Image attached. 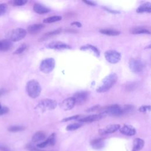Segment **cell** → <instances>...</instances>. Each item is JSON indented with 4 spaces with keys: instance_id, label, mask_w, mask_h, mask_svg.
<instances>
[{
    "instance_id": "obj_21",
    "label": "cell",
    "mask_w": 151,
    "mask_h": 151,
    "mask_svg": "<svg viewBox=\"0 0 151 151\" xmlns=\"http://www.w3.org/2000/svg\"><path fill=\"white\" fill-rule=\"evenodd\" d=\"M151 4L150 2H145L144 4H141L136 9V12L138 13H143V12H151Z\"/></svg>"
},
{
    "instance_id": "obj_34",
    "label": "cell",
    "mask_w": 151,
    "mask_h": 151,
    "mask_svg": "<svg viewBox=\"0 0 151 151\" xmlns=\"http://www.w3.org/2000/svg\"><path fill=\"white\" fill-rule=\"evenodd\" d=\"M150 109V106H142L139 107V110L140 112L145 113V112H147V111H149Z\"/></svg>"
},
{
    "instance_id": "obj_14",
    "label": "cell",
    "mask_w": 151,
    "mask_h": 151,
    "mask_svg": "<svg viewBox=\"0 0 151 151\" xmlns=\"http://www.w3.org/2000/svg\"><path fill=\"white\" fill-rule=\"evenodd\" d=\"M104 115L101 113L100 114H92L88 116H87L86 117H83L82 119H80L78 120V121L80 123H88V122H93L95 121H97L99 120H100L103 117Z\"/></svg>"
},
{
    "instance_id": "obj_7",
    "label": "cell",
    "mask_w": 151,
    "mask_h": 151,
    "mask_svg": "<svg viewBox=\"0 0 151 151\" xmlns=\"http://www.w3.org/2000/svg\"><path fill=\"white\" fill-rule=\"evenodd\" d=\"M104 56L106 60L111 64L117 63L121 59V54L116 50H108L105 52Z\"/></svg>"
},
{
    "instance_id": "obj_39",
    "label": "cell",
    "mask_w": 151,
    "mask_h": 151,
    "mask_svg": "<svg viewBox=\"0 0 151 151\" xmlns=\"http://www.w3.org/2000/svg\"><path fill=\"white\" fill-rule=\"evenodd\" d=\"M71 25H77L78 27H81V23H80V22H73V23L71 24Z\"/></svg>"
},
{
    "instance_id": "obj_16",
    "label": "cell",
    "mask_w": 151,
    "mask_h": 151,
    "mask_svg": "<svg viewBox=\"0 0 151 151\" xmlns=\"http://www.w3.org/2000/svg\"><path fill=\"white\" fill-rule=\"evenodd\" d=\"M33 9L36 13H38L39 14L48 13L50 11V9L49 8L40 4H35L34 5Z\"/></svg>"
},
{
    "instance_id": "obj_33",
    "label": "cell",
    "mask_w": 151,
    "mask_h": 151,
    "mask_svg": "<svg viewBox=\"0 0 151 151\" xmlns=\"http://www.w3.org/2000/svg\"><path fill=\"white\" fill-rule=\"evenodd\" d=\"M27 2L25 0H15L13 1V4L15 6H22L25 5Z\"/></svg>"
},
{
    "instance_id": "obj_29",
    "label": "cell",
    "mask_w": 151,
    "mask_h": 151,
    "mask_svg": "<svg viewBox=\"0 0 151 151\" xmlns=\"http://www.w3.org/2000/svg\"><path fill=\"white\" fill-rule=\"evenodd\" d=\"M61 31V28H58L57 29H55V30H54L52 31H50V32H47L46 34H45L43 36V38H47V37H51V36H53V35H55L56 34H59L60 32Z\"/></svg>"
},
{
    "instance_id": "obj_13",
    "label": "cell",
    "mask_w": 151,
    "mask_h": 151,
    "mask_svg": "<svg viewBox=\"0 0 151 151\" xmlns=\"http://www.w3.org/2000/svg\"><path fill=\"white\" fill-rule=\"evenodd\" d=\"M120 132L126 136H132L136 134V129L130 125L125 124L123 127H120Z\"/></svg>"
},
{
    "instance_id": "obj_17",
    "label": "cell",
    "mask_w": 151,
    "mask_h": 151,
    "mask_svg": "<svg viewBox=\"0 0 151 151\" xmlns=\"http://www.w3.org/2000/svg\"><path fill=\"white\" fill-rule=\"evenodd\" d=\"M80 50L83 51H90L97 57H99L100 56V51L98 50V48L96 47L93 46L92 45L87 44V45H83L81 47Z\"/></svg>"
},
{
    "instance_id": "obj_36",
    "label": "cell",
    "mask_w": 151,
    "mask_h": 151,
    "mask_svg": "<svg viewBox=\"0 0 151 151\" xmlns=\"http://www.w3.org/2000/svg\"><path fill=\"white\" fill-rule=\"evenodd\" d=\"M9 111V109L7 107H2L0 108V116L5 114Z\"/></svg>"
},
{
    "instance_id": "obj_9",
    "label": "cell",
    "mask_w": 151,
    "mask_h": 151,
    "mask_svg": "<svg viewBox=\"0 0 151 151\" xmlns=\"http://www.w3.org/2000/svg\"><path fill=\"white\" fill-rule=\"evenodd\" d=\"M73 97L75 100L76 104L78 105L83 104L87 101L88 98V94L85 91H80L75 93Z\"/></svg>"
},
{
    "instance_id": "obj_6",
    "label": "cell",
    "mask_w": 151,
    "mask_h": 151,
    "mask_svg": "<svg viewBox=\"0 0 151 151\" xmlns=\"http://www.w3.org/2000/svg\"><path fill=\"white\" fill-rule=\"evenodd\" d=\"M57 105V103L52 99H45L41 101L37 107L42 111L54 110Z\"/></svg>"
},
{
    "instance_id": "obj_41",
    "label": "cell",
    "mask_w": 151,
    "mask_h": 151,
    "mask_svg": "<svg viewBox=\"0 0 151 151\" xmlns=\"http://www.w3.org/2000/svg\"><path fill=\"white\" fill-rule=\"evenodd\" d=\"M1 104H0V108H1Z\"/></svg>"
},
{
    "instance_id": "obj_15",
    "label": "cell",
    "mask_w": 151,
    "mask_h": 151,
    "mask_svg": "<svg viewBox=\"0 0 151 151\" xmlns=\"http://www.w3.org/2000/svg\"><path fill=\"white\" fill-rule=\"evenodd\" d=\"M44 26L45 25L42 24H33V25H31L28 27L27 31H28V33H29L31 34H35L38 33V32H40L44 27Z\"/></svg>"
},
{
    "instance_id": "obj_20",
    "label": "cell",
    "mask_w": 151,
    "mask_h": 151,
    "mask_svg": "<svg viewBox=\"0 0 151 151\" xmlns=\"http://www.w3.org/2000/svg\"><path fill=\"white\" fill-rule=\"evenodd\" d=\"M45 139V134L42 131H38L36 132L32 137V143H37L44 140Z\"/></svg>"
},
{
    "instance_id": "obj_5",
    "label": "cell",
    "mask_w": 151,
    "mask_h": 151,
    "mask_svg": "<svg viewBox=\"0 0 151 151\" xmlns=\"http://www.w3.org/2000/svg\"><path fill=\"white\" fill-rule=\"evenodd\" d=\"M101 114L104 116L107 114L111 116H120L124 114V112L122 107L117 104H114L105 108Z\"/></svg>"
},
{
    "instance_id": "obj_1",
    "label": "cell",
    "mask_w": 151,
    "mask_h": 151,
    "mask_svg": "<svg viewBox=\"0 0 151 151\" xmlns=\"http://www.w3.org/2000/svg\"><path fill=\"white\" fill-rule=\"evenodd\" d=\"M117 76L116 73H111L107 76L102 80L101 85L97 88V91L99 93H104L110 90L113 85L116 83Z\"/></svg>"
},
{
    "instance_id": "obj_18",
    "label": "cell",
    "mask_w": 151,
    "mask_h": 151,
    "mask_svg": "<svg viewBox=\"0 0 151 151\" xmlns=\"http://www.w3.org/2000/svg\"><path fill=\"white\" fill-rule=\"evenodd\" d=\"M91 145L92 147L94 149H101L104 147L105 145V142L104 140L102 138L100 139H96L91 141Z\"/></svg>"
},
{
    "instance_id": "obj_40",
    "label": "cell",
    "mask_w": 151,
    "mask_h": 151,
    "mask_svg": "<svg viewBox=\"0 0 151 151\" xmlns=\"http://www.w3.org/2000/svg\"><path fill=\"white\" fill-rule=\"evenodd\" d=\"M5 93V90L4 88H1L0 89V96L3 95Z\"/></svg>"
},
{
    "instance_id": "obj_32",
    "label": "cell",
    "mask_w": 151,
    "mask_h": 151,
    "mask_svg": "<svg viewBox=\"0 0 151 151\" xmlns=\"http://www.w3.org/2000/svg\"><path fill=\"white\" fill-rule=\"evenodd\" d=\"M7 9V6L5 4H0V17L4 15Z\"/></svg>"
},
{
    "instance_id": "obj_31",
    "label": "cell",
    "mask_w": 151,
    "mask_h": 151,
    "mask_svg": "<svg viewBox=\"0 0 151 151\" xmlns=\"http://www.w3.org/2000/svg\"><path fill=\"white\" fill-rule=\"evenodd\" d=\"M27 148L29 151H44L37 147L36 145H34L32 143H29L27 145Z\"/></svg>"
},
{
    "instance_id": "obj_4",
    "label": "cell",
    "mask_w": 151,
    "mask_h": 151,
    "mask_svg": "<svg viewBox=\"0 0 151 151\" xmlns=\"http://www.w3.org/2000/svg\"><path fill=\"white\" fill-rule=\"evenodd\" d=\"M55 60L52 58H47L43 60L40 66V70L45 74L51 73L55 67Z\"/></svg>"
},
{
    "instance_id": "obj_37",
    "label": "cell",
    "mask_w": 151,
    "mask_h": 151,
    "mask_svg": "<svg viewBox=\"0 0 151 151\" xmlns=\"http://www.w3.org/2000/svg\"><path fill=\"white\" fill-rule=\"evenodd\" d=\"M99 106H93V107H91V108H89V109H88L87 110H86V111H88V112H90V111H94V110H97L98 108H99Z\"/></svg>"
},
{
    "instance_id": "obj_38",
    "label": "cell",
    "mask_w": 151,
    "mask_h": 151,
    "mask_svg": "<svg viewBox=\"0 0 151 151\" xmlns=\"http://www.w3.org/2000/svg\"><path fill=\"white\" fill-rule=\"evenodd\" d=\"M83 2H84V3H86V4H87V5H91V6H94V5H96L95 3H94V2H92V1H83Z\"/></svg>"
},
{
    "instance_id": "obj_19",
    "label": "cell",
    "mask_w": 151,
    "mask_h": 151,
    "mask_svg": "<svg viewBox=\"0 0 151 151\" xmlns=\"http://www.w3.org/2000/svg\"><path fill=\"white\" fill-rule=\"evenodd\" d=\"M145 145V142L140 138H136L133 141L132 151H140Z\"/></svg>"
},
{
    "instance_id": "obj_30",
    "label": "cell",
    "mask_w": 151,
    "mask_h": 151,
    "mask_svg": "<svg viewBox=\"0 0 151 151\" xmlns=\"http://www.w3.org/2000/svg\"><path fill=\"white\" fill-rule=\"evenodd\" d=\"M27 48V45L25 44H22L20 45L14 52V54H19L23 52Z\"/></svg>"
},
{
    "instance_id": "obj_2",
    "label": "cell",
    "mask_w": 151,
    "mask_h": 151,
    "mask_svg": "<svg viewBox=\"0 0 151 151\" xmlns=\"http://www.w3.org/2000/svg\"><path fill=\"white\" fill-rule=\"evenodd\" d=\"M26 91L30 97L35 99L40 96L41 91V87L37 81L31 80L27 83Z\"/></svg>"
},
{
    "instance_id": "obj_8",
    "label": "cell",
    "mask_w": 151,
    "mask_h": 151,
    "mask_svg": "<svg viewBox=\"0 0 151 151\" xmlns=\"http://www.w3.org/2000/svg\"><path fill=\"white\" fill-rule=\"evenodd\" d=\"M129 65L132 71L134 73H141L144 68L143 63L140 60L136 58L130 59L129 63Z\"/></svg>"
},
{
    "instance_id": "obj_35",
    "label": "cell",
    "mask_w": 151,
    "mask_h": 151,
    "mask_svg": "<svg viewBox=\"0 0 151 151\" xmlns=\"http://www.w3.org/2000/svg\"><path fill=\"white\" fill-rule=\"evenodd\" d=\"M79 117V115H76V116H73L71 117H68L67 118H64V119H63L61 120V122H68L70 120H75V119H77Z\"/></svg>"
},
{
    "instance_id": "obj_25",
    "label": "cell",
    "mask_w": 151,
    "mask_h": 151,
    "mask_svg": "<svg viewBox=\"0 0 151 151\" xmlns=\"http://www.w3.org/2000/svg\"><path fill=\"white\" fill-rule=\"evenodd\" d=\"M62 19V17L61 16H58V15H56V16H52V17H50L48 18H47L45 19H44L43 22L44 23H52L56 21H60Z\"/></svg>"
},
{
    "instance_id": "obj_28",
    "label": "cell",
    "mask_w": 151,
    "mask_h": 151,
    "mask_svg": "<svg viewBox=\"0 0 151 151\" xmlns=\"http://www.w3.org/2000/svg\"><path fill=\"white\" fill-rule=\"evenodd\" d=\"M25 127L21 126H12L8 128V130L11 132H17L24 130Z\"/></svg>"
},
{
    "instance_id": "obj_24",
    "label": "cell",
    "mask_w": 151,
    "mask_h": 151,
    "mask_svg": "<svg viewBox=\"0 0 151 151\" xmlns=\"http://www.w3.org/2000/svg\"><path fill=\"white\" fill-rule=\"evenodd\" d=\"M100 32L103 34L107 35H110V36H116L120 34V32L115 29H108V28H104L101 29L100 30Z\"/></svg>"
},
{
    "instance_id": "obj_26",
    "label": "cell",
    "mask_w": 151,
    "mask_h": 151,
    "mask_svg": "<svg viewBox=\"0 0 151 151\" xmlns=\"http://www.w3.org/2000/svg\"><path fill=\"white\" fill-rule=\"evenodd\" d=\"M81 126H82V123H74L68 125L66 127V130L68 131L75 130L80 128Z\"/></svg>"
},
{
    "instance_id": "obj_10",
    "label": "cell",
    "mask_w": 151,
    "mask_h": 151,
    "mask_svg": "<svg viewBox=\"0 0 151 151\" xmlns=\"http://www.w3.org/2000/svg\"><path fill=\"white\" fill-rule=\"evenodd\" d=\"M76 104L75 100L73 97L64 100L60 103V107L64 110H69L72 109Z\"/></svg>"
},
{
    "instance_id": "obj_11",
    "label": "cell",
    "mask_w": 151,
    "mask_h": 151,
    "mask_svg": "<svg viewBox=\"0 0 151 151\" xmlns=\"http://www.w3.org/2000/svg\"><path fill=\"white\" fill-rule=\"evenodd\" d=\"M48 48L51 49L63 50V49H70L71 47L68 44L61 41H52L48 45Z\"/></svg>"
},
{
    "instance_id": "obj_3",
    "label": "cell",
    "mask_w": 151,
    "mask_h": 151,
    "mask_svg": "<svg viewBox=\"0 0 151 151\" xmlns=\"http://www.w3.org/2000/svg\"><path fill=\"white\" fill-rule=\"evenodd\" d=\"M27 34L25 29L22 28H18L9 31L7 34L8 40L10 41L16 42L23 39Z\"/></svg>"
},
{
    "instance_id": "obj_22",
    "label": "cell",
    "mask_w": 151,
    "mask_h": 151,
    "mask_svg": "<svg viewBox=\"0 0 151 151\" xmlns=\"http://www.w3.org/2000/svg\"><path fill=\"white\" fill-rule=\"evenodd\" d=\"M12 44L8 40H2L0 41V50L6 51L9 50L12 47Z\"/></svg>"
},
{
    "instance_id": "obj_12",
    "label": "cell",
    "mask_w": 151,
    "mask_h": 151,
    "mask_svg": "<svg viewBox=\"0 0 151 151\" xmlns=\"http://www.w3.org/2000/svg\"><path fill=\"white\" fill-rule=\"evenodd\" d=\"M120 128V124H110L109 126H107L104 129H100L99 130V133L101 134H107L113 133L116 132L117 130H119Z\"/></svg>"
},
{
    "instance_id": "obj_23",
    "label": "cell",
    "mask_w": 151,
    "mask_h": 151,
    "mask_svg": "<svg viewBox=\"0 0 151 151\" xmlns=\"http://www.w3.org/2000/svg\"><path fill=\"white\" fill-rule=\"evenodd\" d=\"M130 32L133 34H150V31L144 27H134L130 29Z\"/></svg>"
},
{
    "instance_id": "obj_27",
    "label": "cell",
    "mask_w": 151,
    "mask_h": 151,
    "mask_svg": "<svg viewBox=\"0 0 151 151\" xmlns=\"http://www.w3.org/2000/svg\"><path fill=\"white\" fill-rule=\"evenodd\" d=\"M46 142L49 146H54L55 143V133H52L46 140Z\"/></svg>"
}]
</instances>
